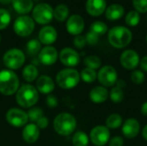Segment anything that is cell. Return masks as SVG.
Returning <instances> with one entry per match:
<instances>
[{"mask_svg": "<svg viewBox=\"0 0 147 146\" xmlns=\"http://www.w3.org/2000/svg\"><path fill=\"white\" fill-rule=\"evenodd\" d=\"M108 40L113 47L121 49L127 47L131 43L133 34L127 27L115 26L108 32Z\"/></svg>", "mask_w": 147, "mask_h": 146, "instance_id": "obj_1", "label": "cell"}, {"mask_svg": "<svg viewBox=\"0 0 147 146\" xmlns=\"http://www.w3.org/2000/svg\"><path fill=\"white\" fill-rule=\"evenodd\" d=\"M16 100L20 107L29 108L37 103L39 100V92L34 86L29 83L22 84L16 91Z\"/></svg>", "mask_w": 147, "mask_h": 146, "instance_id": "obj_2", "label": "cell"}, {"mask_svg": "<svg viewBox=\"0 0 147 146\" xmlns=\"http://www.w3.org/2000/svg\"><path fill=\"white\" fill-rule=\"evenodd\" d=\"M77 120L69 113H61L53 120L55 132L61 136H69L76 130Z\"/></svg>", "mask_w": 147, "mask_h": 146, "instance_id": "obj_3", "label": "cell"}, {"mask_svg": "<svg viewBox=\"0 0 147 146\" xmlns=\"http://www.w3.org/2000/svg\"><path fill=\"white\" fill-rule=\"evenodd\" d=\"M20 82L17 75L11 70L0 71V93L4 96H12L18 90Z\"/></svg>", "mask_w": 147, "mask_h": 146, "instance_id": "obj_4", "label": "cell"}, {"mask_svg": "<svg viewBox=\"0 0 147 146\" xmlns=\"http://www.w3.org/2000/svg\"><path fill=\"white\" fill-rule=\"evenodd\" d=\"M80 73L73 68L63 69L56 76L57 84L64 89H73L80 82Z\"/></svg>", "mask_w": 147, "mask_h": 146, "instance_id": "obj_5", "label": "cell"}, {"mask_svg": "<svg viewBox=\"0 0 147 146\" xmlns=\"http://www.w3.org/2000/svg\"><path fill=\"white\" fill-rule=\"evenodd\" d=\"M32 18L39 24H48L53 18V9L46 3H41L34 6L32 10Z\"/></svg>", "mask_w": 147, "mask_h": 146, "instance_id": "obj_6", "label": "cell"}, {"mask_svg": "<svg viewBox=\"0 0 147 146\" xmlns=\"http://www.w3.org/2000/svg\"><path fill=\"white\" fill-rule=\"evenodd\" d=\"M3 61L9 69L18 70L25 62V54L18 48H11L3 54Z\"/></svg>", "mask_w": 147, "mask_h": 146, "instance_id": "obj_7", "label": "cell"}, {"mask_svg": "<svg viewBox=\"0 0 147 146\" xmlns=\"http://www.w3.org/2000/svg\"><path fill=\"white\" fill-rule=\"evenodd\" d=\"M13 28L15 33L21 37L29 36L34 29V21L28 15H21L15 20Z\"/></svg>", "mask_w": 147, "mask_h": 146, "instance_id": "obj_8", "label": "cell"}, {"mask_svg": "<svg viewBox=\"0 0 147 146\" xmlns=\"http://www.w3.org/2000/svg\"><path fill=\"white\" fill-rule=\"evenodd\" d=\"M97 80L105 88L114 87L118 80L116 69L112 65H104L97 72Z\"/></svg>", "mask_w": 147, "mask_h": 146, "instance_id": "obj_9", "label": "cell"}, {"mask_svg": "<svg viewBox=\"0 0 147 146\" xmlns=\"http://www.w3.org/2000/svg\"><path fill=\"white\" fill-rule=\"evenodd\" d=\"M89 138L95 146H105L110 139V131L106 126H96L91 129Z\"/></svg>", "mask_w": 147, "mask_h": 146, "instance_id": "obj_10", "label": "cell"}, {"mask_svg": "<svg viewBox=\"0 0 147 146\" xmlns=\"http://www.w3.org/2000/svg\"><path fill=\"white\" fill-rule=\"evenodd\" d=\"M5 119L10 126L15 127H22L27 125L28 116L25 111L20 108H12L7 111Z\"/></svg>", "mask_w": 147, "mask_h": 146, "instance_id": "obj_11", "label": "cell"}, {"mask_svg": "<svg viewBox=\"0 0 147 146\" xmlns=\"http://www.w3.org/2000/svg\"><path fill=\"white\" fill-rule=\"evenodd\" d=\"M120 62L122 67L128 71H134L140 62L139 53L133 49H127L121 54Z\"/></svg>", "mask_w": 147, "mask_h": 146, "instance_id": "obj_12", "label": "cell"}, {"mask_svg": "<svg viewBox=\"0 0 147 146\" xmlns=\"http://www.w3.org/2000/svg\"><path fill=\"white\" fill-rule=\"evenodd\" d=\"M59 58L60 62L68 67L77 66L80 63V54L71 47L63 48L59 54Z\"/></svg>", "mask_w": 147, "mask_h": 146, "instance_id": "obj_13", "label": "cell"}, {"mask_svg": "<svg viewBox=\"0 0 147 146\" xmlns=\"http://www.w3.org/2000/svg\"><path fill=\"white\" fill-rule=\"evenodd\" d=\"M121 132L126 139H133L136 138L140 132V124L134 118H128L121 126Z\"/></svg>", "mask_w": 147, "mask_h": 146, "instance_id": "obj_14", "label": "cell"}, {"mask_svg": "<svg viewBox=\"0 0 147 146\" xmlns=\"http://www.w3.org/2000/svg\"><path fill=\"white\" fill-rule=\"evenodd\" d=\"M84 29V21L79 15H72L66 21V30L72 35H79Z\"/></svg>", "mask_w": 147, "mask_h": 146, "instance_id": "obj_15", "label": "cell"}, {"mask_svg": "<svg viewBox=\"0 0 147 146\" xmlns=\"http://www.w3.org/2000/svg\"><path fill=\"white\" fill-rule=\"evenodd\" d=\"M59 57L58 51L55 47L47 46L39 52V59L45 65H52L56 63Z\"/></svg>", "mask_w": 147, "mask_h": 146, "instance_id": "obj_16", "label": "cell"}, {"mask_svg": "<svg viewBox=\"0 0 147 146\" xmlns=\"http://www.w3.org/2000/svg\"><path fill=\"white\" fill-rule=\"evenodd\" d=\"M86 11L92 16L102 15L107 9L106 0H87L85 4Z\"/></svg>", "mask_w": 147, "mask_h": 146, "instance_id": "obj_17", "label": "cell"}, {"mask_svg": "<svg viewBox=\"0 0 147 146\" xmlns=\"http://www.w3.org/2000/svg\"><path fill=\"white\" fill-rule=\"evenodd\" d=\"M58 34L56 29L52 26H44L39 32L38 38L41 44L49 46L57 40Z\"/></svg>", "mask_w": 147, "mask_h": 146, "instance_id": "obj_18", "label": "cell"}, {"mask_svg": "<svg viewBox=\"0 0 147 146\" xmlns=\"http://www.w3.org/2000/svg\"><path fill=\"white\" fill-rule=\"evenodd\" d=\"M90 99L96 104H101L105 102L109 96V92L107 88L103 86H96L91 89L89 94Z\"/></svg>", "mask_w": 147, "mask_h": 146, "instance_id": "obj_19", "label": "cell"}, {"mask_svg": "<svg viewBox=\"0 0 147 146\" xmlns=\"http://www.w3.org/2000/svg\"><path fill=\"white\" fill-rule=\"evenodd\" d=\"M55 83L52 77L47 75H42L36 81V89L38 92L47 95L54 90Z\"/></svg>", "mask_w": 147, "mask_h": 146, "instance_id": "obj_20", "label": "cell"}, {"mask_svg": "<svg viewBox=\"0 0 147 146\" xmlns=\"http://www.w3.org/2000/svg\"><path fill=\"white\" fill-rule=\"evenodd\" d=\"M22 139L28 144L35 143L40 137V128L36 126V124L30 123L24 126L22 130Z\"/></svg>", "mask_w": 147, "mask_h": 146, "instance_id": "obj_21", "label": "cell"}, {"mask_svg": "<svg viewBox=\"0 0 147 146\" xmlns=\"http://www.w3.org/2000/svg\"><path fill=\"white\" fill-rule=\"evenodd\" d=\"M125 13L124 7L120 3H113L107 7L105 16L109 21H117L121 19Z\"/></svg>", "mask_w": 147, "mask_h": 146, "instance_id": "obj_22", "label": "cell"}, {"mask_svg": "<svg viewBox=\"0 0 147 146\" xmlns=\"http://www.w3.org/2000/svg\"><path fill=\"white\" fill-rule=\"evenodd\" d=\"M12 7L14 9L22 15H25L33 9V0H12Z\"/></svg>", "mask_w": 147, "mask_h": 146, "instance_id": "obj_23", "label": "cell"}, {"mask_svg": "<svg viewBox=\"0 0 147 146\" xmlns=\"http://www.w3.org/2000/svg\"><path fill=\"white\" fill-rule=\"evenodd\" d=\"M39 75L38 69L34 65H28L22 70V77L28 83L34 82Z\"/></svg>", "mask_w": 147, "mask_h": 146, "instance_id": "obj_24", "label": "cell"}, {"mask_svg": "<svg viewBox=\"0 0 147 146\" xmlns=\"http://www.w3.org/2000/svg\"><path fill=\"white\" fill-rule=\"evenodd\" d=\"M123 124L122 116L119 114H110L105 121V126L110 129H117L121 127Z\"/></svg>", "mask_w": 147, "mask_h": 146, "instance_id": "obj_25", "label": "cell"}, {"mask_svg": "<svg viewBox=\"0 0 147 146\" xmlns=\"http://www.w3.org/2000/svg\"><path fill=\"white\" fill-rule=\"evenodd\" d=\"M69 15V8L64 4L60 3L56 6V8L53 9V17L59 21V22H64L66 19H68Z\"/></svg>", "mask_w": 147, "mask_h": 146, "instance_id": "obj_26", "label": "cell"}, {"mask_svg": "<svg viewBox=\"0 0 147 146\" xmlns=\"http://www.w3.org/2000/svg\"><path fill=\"white\" fill-rule=\"evenodd\" d=\"M90 142L89 136L83 131H78L73 134L72 145L73 146H88Z\"/></svg>", "mask_w": 147, "mask_h": 146, "instance_id": "obj_27", "label": "cell"}, {"mask_svg": "<svg viewBox=\"0 0 147 146\" xmlns=\"http://www.w3.org/2000/svg\"><path fill=\"white\" fill-rule=\"evenodd\" d=\"M84 64L86 66V68H90L92 70H97L102 65V60L101 59L96 55H89L84 58Z\"/></svg>", "mask_w": 147, "mask_h": 146, "instance_id": "obj_28", "label": "cell"}, {"mask_svg": "<svg viewBox=\"0 0 147 146\" xmlns=\"http://www.w3.org/2000/svg\"><path fill=\"white\" fill-rule=\"evenodd\" d=\"M80 78L86 83H91L97 79V73L95 70L84 68L80 72Z\"/></svg>", "mask_w": 147, "mask_h": 146, "instance_id": "obj_29", "label": "cell"}, {"mask_svg": "<svg viewBox=\"0 0 147 146\" xmlns=\"http://www.w3.org/2000/svg\"><path fill=\"white\" fill-rule=\"evenodd\" d=\"M90 31L95 33L98 36H102L108 32V26L105 22L102 21H96L91 23L90 27Z\"/></svg>", "mask_w": 147, "mask_h": 146, "instance_id": "obj_30", "label": "cell"}, {"mask_svg": "<svg viewBox=\"0 0 147 146\" xmlns=\"http://www.w3.org/2000/svg\"><path fill=\"white\" fill-rule=\"evenodd\" d=\"M124 96L125 95L123 89L117 86H114L109 91V98H110L111 102H113L114 103H120L123 101Z\"/></svg>", "mask_w": 147, "mask_h": 146, "instance_id": "obj_31", "label": "cell"}, {"mask_svg": "<svg viewBox=\"0 0 147 146\" xmlns=\"http://www.w3.org/2000/svg\"><path fill=\"white\" fill-rule=\"evenodd\" d=\"M140 22V13L136 10H130L125 17V22L129 27H136Z\"/></svg>", "mask_w": 147, "mask_h": 146, "instance_id": "obj_32", "label": "cell"}, {"mask_svg": "<svg viewBox=\"0 0 147 146\" xmlns=\"http://www.w3.org/2000/svg\"><path fill=\"white\" fill-rule=\"evenodd\" d=\"M26 48H27V52L29 55L31 56H34L37 53H39L41 50V43L40 42L39 40H30L27 45H26Z\"/></svg>", "mask_w": 147, "mask_h": 146, "instance_id": "obj_33", "label": "cell"}, {"mask_svg": "<svg viewBox=\"0 0 147 146\" xmlns=\"http://www.w3.org/2000/svg\"><path fill=\"white\" fill-rule=\"evenodd\" d=\"M11 21L9 12L3 8H0V30L6 28Z\"/></svg>", "mask_w": 147, "mask_h": 146, "instance_id": "obj_34", "label": "cell"}, {"mask_svg": "<svg viewBox=\"0 0 147 146\" xmlns=\"http://www.w3.org/2000/svg\"><path fill=\"white\" fill-rule=\"evenodd\" d=\"M146 80L145 72H143L141 70H134L131 73V81L133 83L136 85L142 84Z\"/></svg>", "mask_w": 147, "mask_h": 146, "instance_id": "obj_35", "label": "cell"}, {"mask_svg": "<svg viewBox=\"0 0 147 146\" xmlns=\"http://www.w3.org/2000/svg\"><path fill=\"white\" fill-rule=\"evenodd\" d=\"M27 114H28V120H30L31 121H34V122H36L42 116H44L43 115V110L41 108H30Z\"/></svg>", "mask_w": 147, "mask_h": 146, "instance_id": "obj_36", "label": "cell"}, {"mask_svg": "<svg viewBox=\"0 0 147 146\" xmlns=\"http://www.w3.org/2000/svg\"><path fill=\"white\" fill-rule=\"evenodd\" d=\"M133 5L139 13H147V0H133Z\"/></svg>", "mask_w": 147, "mask_h": 146, "instance_id": "obj_37", "label": "cell"}, {"mask_svg": "<svg viewBox=\"0 0 147 146\" xmlns=\"http://www.w3.org/2000/svg\"><path fill=\"white\" fill-rule=\"evenodd\" d=\"M99 37L97 34H96L95 33L91 32V31H89L86 35H85V39H86V42L90 45V46H95L98 43L99 41Z\"/></svg>", "mask_w": 147, "mask_h": 146, "instance_id": "obj_38", "label": "cell"}, {"mask_svg": "<svg viewBox=\"0 0 147 146\" xmlns=\"http://www.w3.org/2000/svg\"><path fill=\"white\" fill-rule=\"evenodd\" d=\"M86 39L85 36L84 35H77L75 36L74 40H73V45L75 46V47H77L78 49H82L86 45Z\"/></svg>", "mask_w": 147, "mask_h": 146, "instance_id": "obj_39", "label": "cell"}, {"mask_svg": "<svg viewBox=\"0 0 147 146\" xmlns=\"http://www.w3.org/2000/svg\"><path fill=\"white\" fill-rule=\"evenodd\" d=\"M108 144L109 146H123L124 139L121 136H114L113 138H110Z\"/></svg>", "mask_w": 147, "mask_h": 146, "instance_id": "obj_40", "label": "cell"}, {"mask_svg": "<svg viewBox=\"0 0 147 146\" xmlns=\"http://www.w3.org/2000/svg\"><path fill=\"white\" fill-rule=\"evenodd\" d=\"M46 103L47 105L49 107V108H56L59 104V101H58V98L55 96H48L47 98H46Z\"/></svg>", "mask_w": 147, "mask_h": 146, "instance_id": "obj_41", "label": "cell"}, {"mask_svg": "<svg viewBox=\"0 0 147 146\" xmlns=\"http://www.w3.org/2000/svg\"><path fill=\"white\" fill-rule=\"evenodd\" d=\"M48 119L46 117V116H42L40 119H39L37 121H36V126L40 128V129H45L48 126Z\"/></svg>", "mask_w": 147, "mask_h": 146, "instance_id": "obj_42", "label": "cell"}, {"mask_svg": "<svg viewBox=\"0 0 147 146\" xmlns=\"http://www.w3.org/2000/svg\"><path fill=\"white\" fill-rule=\"evenodd\" d=\"M140 70L143 72H147V55L144 56L140 62Z\"/></svg>", "mask_w": 147, "mask_h": 146, "instance_id": "obj_43", "label": "cell"}, {"mask_svg": "<svg viewBox=\"0 0 147 146\" xmlns=\"http://www.w3.org/2000/svg\"><path fill=\"white\" fill-rule=\"evenodd\" d=\"M140 113H141L145 117H147V101L146 102H145L141 105Z\"/></svg>", "mask_w": 147, "mask_h": 146, "instance_id": "obj_44", "label": "cell"}, {"mask_svg": "<svg viewBox=\"0 0 147 146\" xmlns=\"http://www.w3.org/2000/svg\"><path fill=\"white\" fill-rule=\"evenodd\" d=\"M115 86H117V87H119V88H121V89H124L125 87H126V82L123 80V79H121V80H117V82H116V83H115Z\"/></svg>", "mask_w": 147, "mask_h": 146, "instance_id": "obj_45", "label": "cell"}, {"mask_svg": "<svg viewBox=\"0 0 147 146\" xmlns=\"http://www.w3.org/2000/svg\"><path fill=\"white\" fill-rule=\"evenodd\" d=\"M141 134H142L143 139H144L146 141H147V124L143 127L142 132H141Z\"/></svg>", "mask_w": 147, "mask_h": 146, "instance_id": "obj_46", "label": "cell"}, {"mask_svg": "<svg viewBox=\"0 0 147 146\" xmlns=\"http://www.w3.org/2000/svg\"><path fill=\"white\" fill-rule=\"evenodd\" d=\"M12 0H0V3L3 5H6V4H9V3H11Z\"/></svg>", "mask_w": 147, "mask_h": 146, "instance_id": "obj_47", "label": "cell"}, {"mask_svg": "<svg viewBox=\"0 0 147 146\" xmlns=\"http://www.w3.org/2000/svg\"><path fill=\"white\" fill-rule=\"evenodd\" d=\"M146 43H147V34H146Z\"/></svg>", "mask_w": 147, "mask_h": 146, "instance_id": "obj_48", "label": "cell"}, {"mask_svg": "<svg viewBox=\"0 0 147 146\" xmlns=\"http://www.w3.org/2000/svg\"><path fill=\"white\" fill-rule=\"evenodd\" d=\"M0 42H1V35H0Z\"/></svg>", "mask_w": 147, "mask_h": 146, "instance_id": "obj_49", "label": "cell"}, {"mask_svg": "<svg viewBox=\"0 0 147 146\" xmlns=\"http://www.w3.org/2000/svg\"><path fill=\"white\" fill-rule=\"evenodd\" d=\"M34 1H40V0H34Z\"/></svg>", "mask_w": 147, "mask_h": 146, "instance_id": "obj_50", "label": "cell"}]
</instances>
